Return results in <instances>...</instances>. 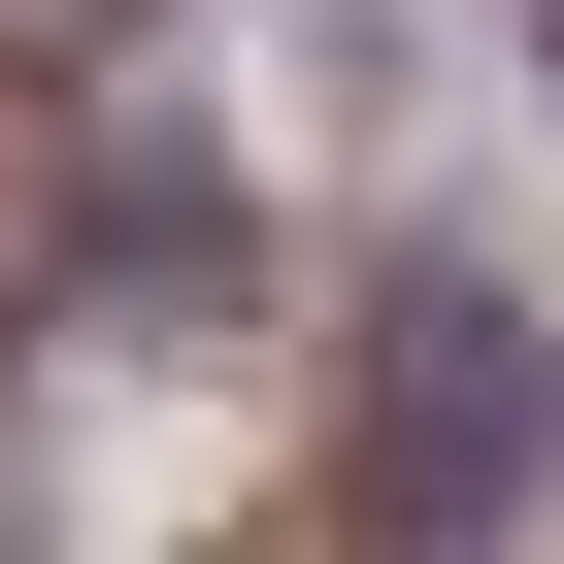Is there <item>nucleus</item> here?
<instances>
[{
  "mask_svg": "<svg viewBox=\"0 0 564 564\" xmlns=\"http://www.w3.org/2000/svg\"><path fill=\"white\" fill-rule=\"evenodd\" d=\"M333 498H366L399 564H465V531H531V498H564V333L498 300L465 232H432V265H366V333H333Z\"/></svg>",
  "mask_w": 564,
  "mask_h": 564,
  "instance_id": "obj_1",
  "label": "nucleus"
},
{
  "mask_svg": "<svg viewBox=\"0 0 564 564\" xmlns=\"http://www.w3.org/2000/svg\"><path fill=\"white\" fill-rule=\"evenodd\" d=\"M67 199H100V232H67L100 300H232V265H265V199H232V166H166V133H133V166H67Z\"/></svg>",
  "mask_w": 564,
  "mask_h": 564,
  "instance_id": "obj_2",
  "label": "nucleus"
},
{
  "mask_svg": "<svg viewBox=\"0 0 564 564\" xmlns=\"http://www.w3.org/2000/svg\"><path fill=\"white\" fill-rule=\"evenodd\" d=\"M0 67H133V0H0Z\"/></svg>",
  "mask_w": 564,
  "mask_h": 564,
  "instance_id": "obj_3",
  "label": "nucleus"
},
{
  "mask_svg": "<svg viewBox=\"0 0 564 564\" xmlns=\"http://www.w3.org/2000/svg\"><path fill=\"white\" fill-rule=\"evenodd\" d=\"M531 67H564V0H531Z\"/></svg>",
  "mask_w": 564,
  "mask_h": 564,
  "instance_id": "obj_4",
  "label": "nucleus"
},
{
  "mask_svg": "<svg viewBox=\"0 0 564 564\" xmlns=\"http://www.w3.org/2000/svg\"><path fill=\"white\" fill-rule=\"evenodd\" d=\"M0 564H34V531H0Z\"/></svg>",
  "mask_w": 564,
  "mask_h": 564,
  "instance_id": "obj_5",
  "label": "nucleus"
}]
</instances>
